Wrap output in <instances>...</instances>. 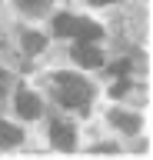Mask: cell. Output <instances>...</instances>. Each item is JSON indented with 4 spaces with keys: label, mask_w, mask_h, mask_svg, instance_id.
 <instances>
[{
    "label": "cell",
    "mask_w": 153,
    "mask_h": 160,
    "mask_svg": "<svg viewBox=\"0 0 153 160\" xmlns=\"http://www.w3.org/2000/svg\"><path fill=\"white\" fill-rule=\"evenodd\" d=\"M20 127H13V123H0V147H17L20 143Z\"/></svg>",
    "instance_id": "6"
},
{
    "label": "cell",
    "mask_w": 153,
    "mask_h": 160,
    "mask_svg": "<svg viewBox=\"0 0 153 160\" xmlns=\"http://www.w3.org/2000/svg\"><path fill=\"white\" fill-rule=\"evenodd\" d=\"M17 113L20 117H27V120H33V117H40V100H37V93H17Z\"/></svg>",
    "instance_id": "4"
},
{
    "label": "cell",
    "mask_w": 153,
    "mask_h": 160,
    "mask_svg": "<svg viewBox=\"0 0 153 160\" xmlns=\"http://www.w3.org/2000/svg\"><path fill=\"white\" fill-rule=\"evenodd\" d=\"M23 47L30 50V53H37V50H43V37L40 33H27V37H23Z\"/></svg>",
    "instance_id": "8"
},
{
    "label": "cell",
    "mask_w": 153,
    "mask_h": 160,
    "mask_svg": "<svg viewBox=\"0 0 153 160\" xmlns=\"http://www.w3.org/2000/svg\"><path fill=\"white\" fill-rule=\"evenodd\" d=\"M110 120H113L120 130H127V133H136V127H140V120H136V117H130V113H120V110H113Z\"/></svg>",
    "instance_id": "7"
},
{
    "label": "cell",
    "mask_w": 153,
    "mask_h": 160,
    "mask_svg": "<svg viewBox=\"0 0 153 160\" xmlns=\"http://www.w3.org/2000/svg\"><path fill=\"white\" fill-rule=\"evenodd\" d=\"M53 30L63 33V37H77V40H97L103 33L93 20H83V17H70V13H60L53 20Z\"/></svg>",
    "instance_id": "2"
},
{
    "label": "cell",
    "mask_w": 153,
    "mask_h": 160,
    "mask_svg": "<svg viewBox=\"0 0 153 160\" xmlns=\"http://www.w3.org/2000/svg\"><path fill=\"white\" fill-rule=\"evenodd\" d=\"M17 3H20L23 10H37V7H40V3H43V0H17Z\"/></svg>",
    "instance_id": "9"
},
{
    "label": "cell",
    "mask_w": 153,
    "mask_h": 160,
    "mask_svg": "<svg viewBox=\"0 0 153 160\" xmlns=\"http://www.w3.org/2000/svg\"><path fill=\"white\" fill-rule=\"evenodd\" d=\"M3 90H7V73H0V97H3Z\"/></svg>",
    "instance_id": "10"
},
{
    "label": "cell",
    "mask_w": 153,
    "mask_h": 160,
    "mask_svg": "<svg viewBox=\"0 0 153 160\" xmlns=\"http://www.w3.org/2000/svg\"><path fill=\"white\" fill-rule=\"evenodd\" d=\"M90 3H110V0H90Z\"/></svg>",
    "instance_id": "11"
},
{
    "label": "cell",
    "mask_w": 153,
    "mask_h": 160,
    "mask_svg": "<svg viewBox=\"0 0 153 160\" xmlns=\"http://www.w3.org/2000/svg\"><path fill=\"white\" fill-rule=\"evenodd\" d=\"M53 83H57V97H60L63 107L83 110L87 103H90V83H87L83 77H77V73H57Z\"/></svg>",
    "instance_id": "1"
},
{
    "label": "cell",
    "mask_w": 153,
    "mask_h": 160,
    "mask_svg": "<svg viewBox=\"0 0 153 160\" xmlns=\"http://www.w3.org/2000/svg\"><path fill=\"white\" fill-rule=\"evenodd\" d=\"M73 60H77L80 67H100V63H103V53L93 47V40H77V47H73Z\"/></svg>",
    "instance_id": "3"
},
{
    "label": "cell",
    "mask_w": 153,
    "mask_h": 160,
    "mask_svg": "<svg viewBox=\"0 0 153 160\" xmlns=\"http://www.w3.org/2000/svg\"><path fill=\"white\" fill-rule=\"evenodd\" d=\"M50 137H53V143L60 150H73V127L70 123H60V120H57L50 127Z\"/></svg>",
    "instance_id": "5"
}]
</instances>
